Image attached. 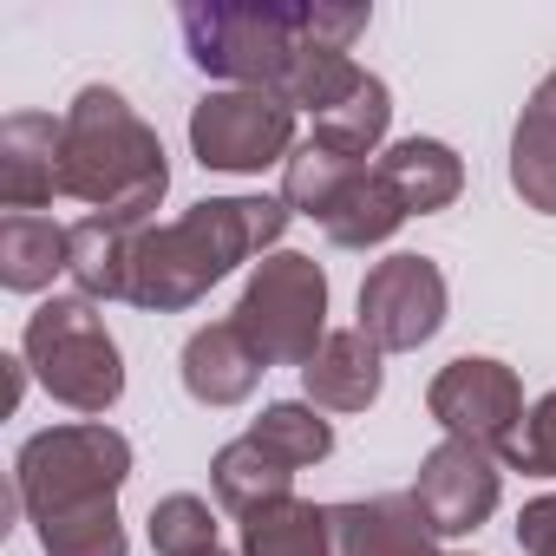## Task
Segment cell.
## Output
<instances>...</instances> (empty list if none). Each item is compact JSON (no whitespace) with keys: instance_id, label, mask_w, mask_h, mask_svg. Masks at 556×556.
<instances>
[{"instance_id":"6da1fadb","label":"cell","mask_w":556,"mask_h":556,"mask_svg":"<svg viewBox=\"0 0 556 556\" xmlns=\"http://www.w3.org/2000/svg\"><path fill=\"white\" fill-rule=\"evenodd\" d=\"M289 229L282 197H210L190 203L177 223H151L131 236V295L151 315L197 308L223 275L249 255H268Z\"/></svg>"},{"instance_id":"7a4b0ae2","label":"cell","mask_w":556,"mask_h":556,"mask_svg":"<svg viewBox=\"0 0 556 556\" xmlns=\"http://www.w3.org/2000/svg\"><path fill=\"white\" fill-rule=\"evenodd\" d=\"M60 184L92 216L118 229H151V210L170 190V164H164L157 131L131 112L125 92L86 86L60 112Z\"/></svg>"},{"instance_id":"3957f363","label":"cell","mask_w":556,"mask_h":556,"mask_svg":"<svg viewBox=\"0 0 556 556\" xmlns=\"http://www.w3.org/2000/svg\"><path fill=\"white\" fill-rule=\"evenodd\" d=\"M125 478H131V439L105 419L47 426L14 458V497L34 523L66 517V510H92V504H118Z\"/></svg>"},{"instance_id":"277c9868","label":"cell","mask_w":556,"mask_h":556,"mask_svg":"<svg viewBox=\"0 0 556 556\" xmlns=\"http://www.w3.org/2000/svg\"><path fill=\"white\" fill-rule=\"evenodd\" d=\"M21 361L34 367V380H40L60 406H73V413H86V419L112 413L118 393H125V354H118V341L105 334L99 302H86V295H53V302H40V308L27 315Z\"/></svg>"},{"instance_id":"5b68a950","label":"cell","mask_w":556,"mask_h":556,"mask_svg":"<svg viewBox=\"0 0 556 556\" xmlns=\"http://www.w3.org/2000/svg\"><path fill=\"white\" fill-rule=\"evenodd\" d=\"M229 321L268 367H308L328 341V268L302 249L262 255Z\"/></svg>"},{"instance_id":"8992f818","label":"cell","mask_w":556,"mask_h":556,"mask_svg":"<svg viewBox=\"0 0 556 556\" xmlns=\"http://www.w3.org/2000/svg\"><path fill=\"white\" fill-rule=\"evenodd\" d=\"M177 27H184L190 60L210 79L242 86V92H282L295 53L308 47L302 8H275V0H262V8H223V0H210V8H184Z\"/></svg>"},{"instance_id":"52a82bcc","label":"cell","mask_w":556,"mask_h":556,"mask_svg":"<svg viewBox=\"0 0 556 556\" xmlns=\"http://www.w3.org/2000/svg\"><path fill=\"white\" fill-rule=\"evenodd\" d=\"M190 151L203 170H223V177H255L268 164H289L295 157V105L275 92L216 86L190 105Z\"/></svg>"},{"instance_id":"ba28073f","label":"cell","mask_w":556,"mask_h":556,"mask_svg":"<svg viewBox=\"0 0 556 556\" xmlns=\"http://www.w3.org/2000/svg\"><path fill=\"white\" fill-rule=\"evenodd\" d=\"M426 413L445 426V439H465L491 458H510L517 432H523V380L491 361V354H465L452 367H439V380L426 387Z\"/></svg>"},{"instance_id":"9c48e42d","label":"cell","mask_w":556,"mask_h":556,"mask_svg":"<svg viewBox=\"0 0 556 556\" xmlns=\"http://www.w3.org/2000/svg\"><path fill=\"white\" fill-rule=\"evenodd\" d=\"M445 275L432 255H387L361 282V334L380 354H413L445 328Z\"/></svg>"},{"instance_id":"30bf717a","label":"cell","mask_w":556,"mask_h":556,"mask_svg":"<svg viewBox=\"0 0 556 556\" xmlns=\"http://www.w3.org/2000/svg\"><path fill=\"white\" fill-rule=\"evenodd\" d=\"M413 497H419V510L432 517L439 536H471V530L497 510L504 471H497L491 452H478V445H465V439H439V445L419 458Z\"/></svg>"},{"instance_id":"8fae6325","label":"cell","mask_w":556,"mask_h":556,"mask_svg":"<svg viewBox=\"0 0 556 556\" xmlns=\"http://www.w3.org/2000/svg\"><path fill=\"white\" fill-rule=\"evenodd\" d=\"M328 523H334V556H439V530L413 491L328 504Z\"/></svg>"},{"instance_id":"7c38bea8","label":"cell","mask_w":556,"mask_h":556,"mask_svg":"<svg viewBox=\"0 0 556 556\" xmlns=\"http://www.w3.org/2000/svg\"><path fill=\"white\" fill-rule=\"evenodd\" d=\"M53 197H66V184H60V118L53 112H14L0 125V203L14 216H34Z\"/></svg>"},{"instance_id":"4fadbf2b","label":"cell","mask_w":556,"mask_h":556,"mask_svg":"<svg viewBox=\"0 0 556 556\" xmlns=\"http://www.w3.org/2000/svg\"><path fill=\"white\" fill-rule=\"evenodd\" d=\"M177 374H184V393H190L197 406H242V400L262 387L268 361L242 341L236 321H210V328H197V334L184 341Z\"/></svg>"},{"instance_id":"5bb4252c","label":"cell","mask_w":556,"mask_h":556,"mask_svg":"<svg viewBox=\"0 0 556 556\" xmlns=\"http://www.w3.org/2000/svg\"><path fill=\"white\" fill-rule=\"evenodd\" d=\"M380 380H387L380 348H374L361 328H334V334L321 341V354L302 367V393H308V406H321V413H367V406L380 400Z\"/></svg>"},{"instance_id":"9a60e30c","label":"cell","mask_w":556,"mask_h":556,"mask_svg":"<svg viewBox=\"0 0 556 556\" xmlns=\"http://www.w3.org/2000/svg\"><path fill=\"white\" fill-rule=\"evenodd\" d=\"M374 170L400 190L406 216L452 210V203H458V190H465V157H458L445 138H400V144H387V151H380V164H374Z\"/></svg>"},{"instance_id":"2e32d148","label":"cell","mask_w":556,"mask_h":556,"mask_svg":"<svg viewBox=\"0 0 556 556\" xmlns=\"http://www.w3.org/2000/svg\"><path fill=\"white\" fill-rule=\"evenodd\" d=\"M73 268V223L53 216H0V289L40 295Z\"/></svg>"},{"instance_id":"e0dca14e","label":"cell","mask_w":556,"mask_h":556,"mask_svg":"<svg viewBox=\"0 0 556 556\" xmlns=\"http://www.w3.org/2000/svg\"><path fill=\"white\" fill-rule=\"evenodd\" d=\"M400 223H406V203H400V190L374 164H361L348 177V190L321 210V236L334 249H380V242H393Z\"/></svg>"},{"instance_id":"ac0fdd59","label":"cell","mask_w":556,"mask_h":556,"mask_svg":"<svg viewBox=\"0 0 556 556\" xmlns=\"http://www.w3.org/2000/svg\"><path fill=\"white\" fill-rule=\"evenodd\" d=\"M210 484H216V497H223L236 517H255V510H268V504L295 497V465H282L275 452H262V445L242 432V439H229V445L210 458Z\"/></svg>"},{"instance_id":"d6986e66","label":"cell","mask_w":556,"mask_h":556,"mask_svg":"<svg viewBox=\"0 0 556 556\" xmlns=\"http://www.w3.org/2000/svg\"><path fill=\"white\" fill-rule=\"evenodd\" d=\"M131 236L138 229H118L105 216L73 223V268H66L73 295H86V302H125L131 295Z\"/></svg>"},{"instance_id":"ffe728a7","label":"cell","mask_w":556,"mask_h":556,"mask_svg":"<svg viewBox=\"0 0 556 556\" xmlns=\"http://www.w3.org/2000/svg\"><path fill=\"white\" fill-rule=\"evenodd\" d=\"M242 556H334V523L328 504L282 497L255 517H242Z\"/></svg>"},{"instance_id":"44dd1931","label":"cell","mask_w":556,"mask_h":556,"mask_svg":"<svg viewBox=\"0 0 556 556\" xmlns=\"http://www.w3.org/2000/svg\"><path fill=\"white\" fill-rule=\"evenodd\" d=\"M387 125H393V92H387V79H361L334 112H321L315 118V144L321 151H334V157H354V164H367L380 144H387Z\"/></svg>"},{"instance_id":"7402d4cb","label":"cell","mask_w":556,"mask_h":556,"mask_svg":"<svg viewBox=\"0 0 556 556\" xmlns=\"http://www.w3.org/2000/svg\"><path fill=\"white\" fill-rule=\"evenodd\" d=\"M249 439L262 445V452H275L282 465H321L328 452H334V426L321 419V406H308V400H275V406H262V419L249 426Z\"/></svg>"},{"instance_id":"603a6c76","label":"cell","mask_w":556,"mask_h":556,"mask_svg":"<svg viewBox=\"0 0 556 556\" xmlns=\"http://www.w3.org/2000/svg\"><path fill=\"white\" fill-rule=\"evenodd\" d=\"M367 79V66H354V53H328V47H302L295 53V66H289V79H282V92H275V99H289L295 112H334L354 86Z\"/></svg>"},{"instance_id":"cb8c5ba5","label":"cell","mask_w":556,"mask_h":556,"mask_svg":"<svg viewBox=\"0 0 556 556\" xmlns=\"http://www.w3.org/2000/svg\"><path fill=\"white\" fill-rule=\"evenodd\" d=\"M354 170H361L354 157H334V151H321L315 138H308V144H295V157L282 164V203H289V216L321 223V210L348 190V177H354Z\"/></svg>"},{"instance_id":"d4e9b609","label":"cell","mask_w":556,"mask_h":556,"mask_svg":"<svg viewBox=\"0 0 556 556\" xmlns=\"http://www.w3.org/2000/svg\"><path fill=\"white\" fill-rule=\"evenodd\" d=\"M510 190L536 216H556V125L517 118V131H510Z\"/></svg>"},{"instance_id":"484cf974","label":"cell","mask_w":556,"mask_h":556,"mask_svg":"<svg viewBox=\"0 0 556 556\" xmlns=\"http://www.w3.org/2000/svg\"><path fill=\"white\" fill-rule=\"evenodd\" d=\"M34 530H40V549H47V556H131L125 523H118V504L66 510V517H47V523H34Z\"/></svg>"},{"instance_id":"4316f807","label":"cell","mask_w":556,"mask_h":556,"mask_svg":"<svg viewBox=\"0 0 556 556\" xmlns=\"http://www.w3.org/2000/svg\"><path fill=\"white\" fill-rule=\"evenodd\" d=\"M151 549L157 556H216V510L197 491H170L151 504Z\"/></svg>"},{"instance_id":"83f0119b","label":"cell","mask_w":556,"mask_h":556,"mask_svg":"<svg viewBox=\"0 0 556 556\" xmlns=\"http://www.w3.org/2000/svg\"><path fill=\"white\" fill-rule=\"evenodd\" d=\"M510 465L530 471V478H556V393H543L530 406V419H523V432L510 445Z\"/></svg>"},{"instance_id":"f1b7e54d","label":"cell","mask_w":556,"mask_h":556,"mask_svg":"<svg viewBox=\"0 0 556 556\" xmlns=\"http://www.w3.org/2000/svg\"><path fill=\"white\" fill-rule=\"evenodd\" d=\"M517 549L523 556H556V491H543L517 510Z\"/></svg>"},{"instance_id":"f546056e","label":"cell","mask_w":556,"mask_h":556,"mask_svg":"<svg viewBox=\"0 0 556 556\" xmlns=\"http://www.w3.org/2000/svg\"><path fill=\"white\" fill-rule=\"evenodd\" d=\"M523 118H543V125H556V66L536 79V92H530V105H523Z\"/></svg>"},{"instance_id":"4dcf8cb0","label":"cell","mask_w":556,"mask_h":556,"mask_svg":"<svg viewBox=\"0 0 556 556\" xmlns=\"http://www.w3.org/2000/svg\"><path fill=\"white\" fill-rule=\"evenodd\" d=\"M27 393V361H8V406H21Z\"/></svg>"},{"instance_id":"1f68e13d","label":"cell","mask_w":556,"mask_h":556,"mask_svg":"<svg viewBox=\"0 0 556 556\" xmlns=\"http://www.w3.org/2000/svg\"><path fill=\"white\" fill-rule=\"evenodd\" d=\"M439 556H465V549H439Z\"/></svg>"},{"instance_id":"d6a6232c","label":"cell","mask_w":556,"mask_h":556,"mask_svg":"<svg viewBox=\"0 0 556 556\" xmlns=\"http://www.w3.org/2000/svg\"><path fill=\"white\" fill-rule=\"evenodd\" d=\"M216 556H223V549H216Z\"/></svg>"}]
</instances>
